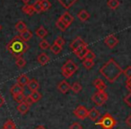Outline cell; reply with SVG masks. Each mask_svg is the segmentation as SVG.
<instances>
[{
  "mask_svg": "<svg viewBox=\"0 0 131 129\" xmlns=\"http://www.w3.org/2000/svg\"><path fill=\"white\" fill-rule=\"evenodd\" d=\"M100 74L108 82L113 84L123 74V70L113 58H111L100 68Z\"/></svg>",
  "mask_w": 131,
  "mask_h": 129,
  "instance_id": "obj_1",
  "label": "cell"
},
{
  "mask_svg": "<svg viewBox=\"0 0 131 129\" xmlns=\"http://www.w3.org/2000/svg\"><path fill=\"white\" fill-rule=\"evenodd\" d=\"M6 49L15 58L21 57L29 49V45L18 36H15L6 45Z\"/></svg>",
  "mask_w": 131,
  "mask_h": 129,
  "instance_id": "obj_2",
  "label": "cell"
},
{
  "mask_svg": "<svg viewBox=\"0 0 131 129\" xmlns=\"http://www.w3.org/2000/svg\"><path fill=\"white\" fill-rule=\"evenodd\" d=\"M77 70H78V66H77L75 62L72 61L71 59L68 60L61 67L62 75H64L65 78H70V77H72Z\"/></svg>",
  "mask_w": 131,
  "mask_h": 129,
  "instance_id": "obj_3",
  "label": "cell"
},
{
  "mask_svg": "<svg viewBox=\"0 0 131 129\" xmlns=\"http://www.w3.org/2000/svg\"><path fill=\"white\" fill-rule=\"evenodd\" d=\"M96 125L102 126V129H112L116 126L117 121L110 113H106L98 122H96Z\"/></svg>",
  "mask_w": 131,
  "mask_h": 129,
  "instance_id": "obj_4",
  "label": "cell"
},
{
  "mask_svg": "<svg viewBox=\"0 0 131 129\" xmlns=\"http://www.w3.org/2000/svg\"><path fill=\"white\" fill-rule=\"evenodd\" d=\"M107 100H108V94L105 92V91H97L92 96V100H93V102L96 106H99V107L104 105L105 102L107 101Z\"/></svg>",
  "mask_w": 131,
  "mask_h": 129,
  "instance_id": "obj_5",
  "label": "cell"
},
{
  "mask_svg": "<svg viewBox=\"0 0 131 129\" xmlns=\"http://www.w3.org/2000/svg\"><path fill=\"white\" fill-rule=\"evenodd\" d=\"M74 114L75 115L77 118L81 120H84L86 118H88V110L84 106H78L74 110Z\"/></svg>",
  "mask_w": 131,
  "mask_h": 129,
  "instance_id": "obj_6",
  "label": "cell"
},
{
  "mask_svg": "<svg viewBox=\"0 0 131 129\" xmlns=\"http://www.w3.org/2000/svg\"><path fill=\"white\" fill-rule=\"evenodd\" d=\"M104 43L106 44L108 48L110 49H113L115 48L118 43V40L116 38V36L113 34H111V35H108L105 39H104Z\"/></svg>",
  "mask_w": 131,
  "mask_h": 129,
  "instance_id": "obj_7",
  "label": "cell"
},
{
  "mask_svg": "<svg viewBox=\"0 0 131 129\" xmlns=\"http://www.w3.org/2000/svg\"><path fill=\"white\" fill-rule=\"evenodd\" d=\"M87 51H88V49H87V43H86V44H84V45L81 46V47L77 48V49H75L73 52L77 55V56L79 58V59L83 60L84 58L85 54L87 53Z\"/></svg>",
  "mask_w": 131,
  "mask_h": 129,
  "instance_id": "obj_8",
  "label": "cell"
},
{
  "mask_svg": "<svg viewBox=\"0 0 131 129\" xmlns=\"http://www.w3.org/2000/svg\"><path fill=\"white\" fill-rule=\"evenodd\" d=\"M70 88H71L70 84H68V83L67 82L66 80L61 81V82H60L59 84H58V90L61 93H63V94H66V93H68V91L70 90Z\"/></svg>",
  "mask_w": 131,
  "mask_h": 129,
  "instance_id": "obj_9",
  "label": "cell"
},
{
  "mask_svg": "<svg viewBox=\"0 0 131 129\" xmlns=\"http://www.w3.org/2000/svg\"><path fill=\"white\" fill-rule=\"evenodd\" d=\"M84 44H86V42L84 41L81 37H77V39H75V40L71 42V44H70V49L74 51L75 49H77V48L81 47V46L84 45Z\"/></svg>",
  "mask_w": 131,
  "mask_h": 129,
  "instance_id": "obj_10",
  "label": "cell"
},
{
  "mask_svg": "<svg viewBox=\"0 0 131 129\" xmlns=\"http://www.w3.org/2000/svg\"><path fill=\"white\" fill-rule=\"evenodd\" d=\"M59 18L61 19V20L63 21V22H65L68 27H69V26L72 24V22H74V17L72 16L68 12H65V13H64L63 15L59 17Z\"/></svg>",
  "mask_w": 131,
  "mask_h": 129,
  "instance_id": "obj_11",
  "label": "cell"
},
{
  "mask_svg": "<svg viewBox=\"0 0 131 129\" xmlns=\"http://www.w3.org/2000/svg\"><path fill=\"white\" fill-rule=\"evenodd\" d=\"M93 86H94V87L100 91H103L107 89V85L105 84V83H104L103 81L100 78L95 79V80L93 81Z\"/></svg>",
  "mask_w": 131,
  "mask_h": 129,
  "instance_id": "obj_12",
  "label": "cell"
},
{
  "mask_svg": "<svg viewBox=\"0 0 131 129\" xmlns=\"http://www.w3.org/2000/svg\"><path fill=\"white\" fill-rule=\"evenodd\" d=\"M101 116V113L96 108H93L88 111V118L92 120V121H96Z\"/></svg>",
  "mask_w": 131,
  "mask_h": 129,
  "instance_id": "obj_13",
  "label": "cell"
},
{
  "mask_svg": "<svg viewBox=\"0 0 131 129\" xmlns=\"http://www.w3.org/2000/svg\"><path fill=\"white\" fill-rule=\"evenodd\" d=\"M37 61H38L39 64L41 65V66H45V65H47V64L50 61V57H49L46 53H41V54H40L37 56Z\"/></svg>",
  "mask_w": 131,
  "mask_h": 129,
  "instance_id": "obj_14",
  "label": "cell"
},
{
  "mask_svg": "<svg viewBox=\"0 0 131 129\" xmlns=\"http://www.w3.org/2000/svg\"><path fill=\"white\" fill-rule=\"evenodd\" d=\"M27 86H28V89L31 91H38L39 88H40V84H39L38 81L35 80V79H31V80L29 81Z\"/></svg>",
  "mask_w": 131,
  "mask_h": 129,
  "instance_id": "obj_15",
  "label": "cell"
},
{
  "mask_svg": "<svg viewBox=\"0 0 131 129\" xmlns=\"http://www.w3.org/2000/svg\"><path fill=\"white\" fill-rule=\"evenodd\" d=\"M19 37H20L24 41L27 42L32 38V32H31V31H29L28 29H26L25 31H24L23 32H21L20 34H19Z\"/></svg>",
  "mask_w": 131,
  "mask_h": 129,
  "instance_id": "obj_16",
  "label": "cell"
},
{
  "mask_svg": "<svg viewBox=\"0 0 131 129\" xmlns=\"http://www.w3.org/2000/svg\"><path fill=\"white\" fill-rule=\"evenodd\" d=\"M24 88L23 86L19 85L18 84H14L11 87V89H10V92L13 94V96L18 94V93H24Z\"/></svg>",
  "mask_w": 131,
  "mask_h": 129,
  "instance_id": "obj_17",
  "label": "cell"
},
{
  "mask_svg": "<svg viewBox=\"0 0 131 129\" xmlns=\"http://www.w3.org/2000/svg\"><path fill=\"white\" fill-rule=\"evenodd\" d=\"M16 109H17V110H18V112L20 113V114L25 115L26 113L29 111L30 106L28 105V104H26L25 102H22V103L18 104V106H17Z\"/></svg>",
  "mask_w": 131,
  "mask_h": 129,
  "instance_id": "obj_18",
  "label": "cell"
},
{
  "mask_svg": "<svg viewBox=\"0 0 131 129\" xmlns=\"http://www.w3.org/2000/svg\"><path fill=\"white\" fill-rule=\"evenodd\" d=\"M29 81H30L29 77L26 75H24V74H23V75H21L20 76H18V78H17V84H18L19 85L24 87V86H26L28 84Z\"/></svg>",
  "mask_w": 131,
  "mask_h": 129,
  "instance_id": "obj_19",
  "label": "cell"
},
{
  "mask_svg": "<svg viewBox=\"0 0 131 129\" xmlns=\"http://www.w3.org/2000/svg\"><path fill=\"white\" fill-rule=\"evenodd\" d=\"M35 33H36V36L38 37V38H40L43 40V39L48 35V31L44 28L43 25H40V27L36 30Z\"/></svg>",
  "mask_w": 131,
  "mask_h": 129,
  "instance_id": "obj_20",
  "label": "cell"
},
{
  "mask_svg": "<svg viewBox=\"0 0 131 129\" xmlns=\"http://www.w3.org/2000/svg\"><path fill=\"white\" fill-rule=\"evenodd\" d=\"M58 1L65 9H69L77 0H58Z\"/></svg>",
  "mask_w": 131,
  "mask_h": 129,
  "instance_id": "obj_21",
  "label": "cell"
},
{
  "mask_svg": "<svg viewBox=\"0 0 131 129\" xmlns=\"http://www.w3.org/2000/svg\"><path fill=\"white\" fill-rule=\"evenodd\" d=\"M77 17L81 22H86L88 19L90 18V15L86 10H81L78 14H77Z\"/></svg>",
  "mask_w": 131,
  "mask_h": 129,
  "instance_id": "obj_22",
  "label": "cell"
},
{
  "mask_svg": "<svg viewBox=\"0 0 131 129\" xmlns=\"http://www.w3.org/2000/svg\"><path fill=\"white\" fill-rule=\"evenodd\" d=\"M22 10H23V12H24V14L30 15V16L33 15V14L35 13L34 9H33L32 5H24V6H23Z\"/></svg>",
  "mask_w": 131,
  "mask_h": 129,
  "instance_id": "obj_23",
  "label": "cell"
},
{
  "mask_svg": "<svg viewBox=\"0 0 131 129\" xmlns=\"http://www.w3.org/2000/svg\"><path fill=\"white\" fill-rule=\"evenodd\" d=\"M26 29H27V26H26L25 22H23V21H18L17 24H15V30H16L19 33L23 32V31H25Z\"/></svg>",
  "mask_w": 131,
  "mask_h": 129,
  "instance_id": "obj_24",
  "label": "cell"
},
{
  "mask_svg": "<svg viewBox=\"0 0 131 129\" xmlns=\"http://www.w3.org/2000/svg\"><path fill=\"white\" fill-rule=\"evenodd\" d=\"M56 26H57V28H58V29L60 31H65L68 28V26L67 25V24H66L65 22H64L60 18H58V21L56 22Z\"/></svg>",
  "mask_w": 131,
  "mask_h": 129,
  "instance_id": "obj_25",
  "label": "cell"
},
{
  "mask_svg": "<svg viewBox=\"0 0 131 129\" xmlns=\"http://www.w3.org/2000/svg\"><path fill=\"white\" fill-rule=\"evenodd\" d=\"M107 6L110 9L115 10L119 6V1L118 0H108Z\"/></svg>",
  "mask_w": 131,
  "mask_h": 129,
  "instance_id": "obj_26",
  "label": "cell"
},
{
  "mask_svg": "<svg viewBox=\"0 0 131 129\" xmlns=\"http://www.w3.org/2000/svg\"><path fill=\"white\" fill-rule=\"evenodd\" d=\"M3 128L5 129H16V125H15V122L11 119H8L5 122L4 125H3Z\"/></svg>",
  "mask_w": 131,
  "mask_h": 129,
  "instance_id": "obj_27",
  "label": "cell"
},
{
  "mask_svg": "<svg viewBox=\"0 0 131 129\" xmlns=\"http://www.w3.org/2000/svg\"><path fill=\"white\" fill-rule=\"evenodd\" d=\"M70 90H72V91H73L74 93H79L81 91H82V85H81L78 82H75L71 85Z\"/></svg>",
  "mask_w": 131,
  "mask_h": 129,
  "instance_id": "obj_28",
  "label": "cell"
},
{
  "mask_svg": "<svg viewBox=\"0 0 131 129\" xmlns=\"http://www.w3.org/2000/svg\"><path fill=\"white\" fill-rule=\"evenodd\" d=\"M40 5H41L42 12L48 11L51 7V4L49 0H40Z\"/></svg>",
  "mask_w": 131,
  "mask_h": 129,
  "instance_id": "obj_29",
  "label": "cell"
},
{
  "mask_svg": "<svg viewBox=\"0 0 131 129\" xmlns=\"http://www.w3.org/2000/svg\"><path fill=\"white\" fill-rule=\"evenodd\" d=\"M15 65H16V66L18 68H20V69H22V68H24V66H25L26 65V61L25 59H24V57H18L16 58V61H15Z\"/></svg>",
  "mask_w": 131,
  "mask_h": 129,
  "instance_id": "obj_30",
  "label": "cell"
},
{
  "mask_svg": "<svg viewBox=\"0 0 131 129\" xmlns=\"http://www.w3.org/2000/svg\"><path fill=\"white\" fill-rule=\"evenodd\" d=\"M25 97L26 96L24 93H18V94H16V95H14V100H15V102L20 104V103H22V102H24Z\"/></svg>",
  "mask_w": 131,
  "mask_h": 129,
  "instance_id": "obj_31",
  "label": "cell"
},
{
  "mask_svg": "<svg viewBox=\"0 0 131 129\" xmlns=\"http://www.w3.org/2000/svg\"><path fill=\"white\" fill-rule=\"evenodd\" d=\"M49 49H50L51 52H52L53 54H55V55L59 54V53L62 51V47H59V46H58L57 44H55V43H53V45H51L50 47H49Z\"/></svg>",
  "mask_w": 131,
  "mask_h": 129,
  "instance_id": "obj_32",
  "label": "cell"
},
{
  "mask_svg": "<svg viewBox=\"0 0 131 129\" xmlns=\"http://www.w3.org/2000/svg\"><path fill=\"white\" fill-rule=\"evenodd\" d=\"M30 96L31 97V99H32L33 102H38L39 100L41 99V94H40V92H39L38 91H31V93L30 94Z\"/></svg>",
  "mask_w": 131,
  "mask_h": 129,
  "instance_id": "obj_33",
  "label": "cell"
},
{
  "mask_svg": "<svg viewBox=\"0 0 131 129\" xmlns=\"http://www.w3.org/2000/svg\"><path fill=\"white\" fill-rule=\"evenodd\" d=\"M83 66H84L86 69H91V68H93V66H94V61H93V60L84 59V61H83Z\"/></svg>",
  "mask_w": 131,
  "mask_h": 129,
  "instance_id": "obj_34",
  "label": "cell"
},
{
  "mask_svg": "<svg viewBox=\"0 0 131 129\" xmlns=\"http://www.w3.org/2000/svg\"><path fill=\"white\" fill-rule=\"evenodd\" d=\"M33 9H34L35 13H41L42 12V8H41V5H40V0H37L36 2L32 5Z\"/></svg>",
  "mask_w": 131,
  "mask_h": 129,
  "instance_id": "obj_35",
  "label": "cell"
},
{
  "mask_svg": "<svg viewBox=\"0 0 131 129\" xmlns=\"http://www.w3.org/2000/svg\"><path fill=\"white\" fill-rule=\"evenodd\" d=\"M39 46H40V48L41 49H43V50H45V49H48L50 46H49V43L48 42V40H41L40 42V44H39Z\"/></svg>",
  "mask_w": 131,
  "mask_h": 129,
  "instance_id": "obj_36",
  "label": "cell"
},
{
  "mask_svg": "<svg viewBox=\"0 0 131 129\" xmlns=\"http://www.w3.org/2000/svg\"><path fill=\"white\" fill-rule=\"evenodd\" d=\"M95 58V54L93 52L92 50H90V49H88L87 53L85 54V56H84V59H87V60H94Z\"/></svg>",
  "mask_w": 131,
  "mask_h": 129,
  "instance_id": "obj_37",
  "label": "cell"
},
{
  "mask_svg": "<svg viewBox=\"0 0 131 129\" xmlns=\"http://www.w3.org/2000/svg\"><path fill=\"white\" fill-rule=\"evenodd\" d=\"M55 44H57L58 46H59V47H62L63 48V46L66 44V41H65V40H64L62 37H58V38L55 40V42H54Z\"/></svg>",
  "mask_w": 131,
  "mask_h": 129,
  "instance_id": "obj_38",
  "label": "cell"
},
{
  "mask_svg": "<svg viewBox=\"0 0 131 129\" xmlns=\"http://www.w3.org/2000/svg\"><path fill=\"white\" fill-rule=\"evenodd\" d=\"M123 74L125 75V76L127 78H131V66H127L125 70L123 71Z\"/></svg>",
  "mask_w": 131,
  "mask_h": 129,
  "instance_id": "obj_39",
  "label": "cell"
},
{
  "mask_svg": "<svg viewBox=\"0 0 131 129\" xmlns=\"http://www.w3.org/2000/svg\"><path fill=\"white\" fill-rule=\"evenodd\" d=\"M124 102L127 103V105L131 108V92L124 98Z\"/></svg>",
  "mask_w": 131,
  "mask_h": 129,
  "instance_id": "obj_40",
  "label": "cell"
},
{
  "mask_svg": "<svg viewBox=\"0 0 131 129\" xmlns=\"http://www.w3.org/2000/svg\"><path fill=\"white\" fill-rule=\"evenodd\" d=\"M69 129H83V126L79 123H77V122H75V123H73L71 125H70Z\"/></svg>",
  "mask_w": 131,
  "mask_h": 129,
  "instance_id": "obj_41",
  "label": "cell"
},
{
  "mask_svg": "<svg viewBox=\"0 0 131 129\" xmlns=\"http://www.w3.org/2000/svg\"><path fill=\"white\" fill-rule=\"evenodd\" d=\"M24 102H25L26 104H28L29 106H31L34 102H33L32 99H31V97L30 96V95H28V96L25 97V100H24Z\"/></svg>",
  "mask_w": 131,
  "mask_h": 129,
  "instance_id": "obj_42",
  "label": "cell"
},
{
  "mask_svg": "<svg viewBox=\"0 0 131 129\" xmlns=\"http://www.w3.org/2000/svg\"><path fill=\"white\" fill-rule=\"evenodd\" d=\"M126 87L129 91V92H131V78H127V82H126Z\"/></svg>",
  "mask_w": 131,
  "mask_h": 129,
  "instance_id": "obj_43",
  "label": "cell"
},
{
  "mask_svg": "<svg viewBox=\"0 0 131 129\" xmlns=\"http://www.w3.org/2000/svg\"><path fill=\"white\" fill-rule=\"evenodd\" d=\"M5 103H6V100H5V98L3 97L2 94H0V108L3 107L5 105Z\"/></svg>",
  "mask_w": 131,
  "mask_h": 129,
  "instance_id": "obj_44",
  "label": "cell"
},
{
  "mask_svg": "<svg viewBox=\"0 0 131 129\" xmlns=\"http://www.w3.org/2000/svg\"><path fill=\"white\" fill-rule=\"evenodd\" d=\"M126 124L131 128V114L129 115V116L127 118V119H126Z\"/></svg>",
  "mask_w": 131,
  "mask_h": 129,
  "instance_id": "obj_45",
  "label": "cell"
},
{
  "mask_svg": "<svg viewBox=\"0 0 131 129\" xmlns=\"http://www.w3.org/2000/svg\"><path fill=\"white\" fill-rule=\"evenodd\" d=\"M35 129H46V127L44 125H38Z\"/></svg>",
  "mask_w": 131,
  "mask_h": 129,
  "instance_id": "obj_46",
  "label": "cell"
},
{
  "mask_svg": "<svg viewBox=\"0 0 131 129\" xmlns=\"http://www.w3.org/2000/svg\"><path fill=\"white\" fill-rule=\"evenodd\" d=\"M22 1H23V2H24L25 5H28V3H29L30 1H31V0H22Z\"/></svg>",
  "mask_w": 131,
  "mask_h": 129,
  "instance_id": "obj_47",
  "label": "cell"
},
{
  "mask_svg": "<svg viewBox=\"0 0 131 129\" xmlns=\"http://www.w3.org/2000/svg\"><path fill=\"white\" fill-rule=\"evenodd\" d=\"M1 30H2V25L0 24V31H1Z\"/></svg>",
  "mask_w": 131,
  "mask_h": 129,
  "instance_id": "obj_48",
  "label": "cell"
},
{
  "mask_svg": "<svg viewBox=\"0 0 131 129\" xmlns=\"http://www.w3.org/2000/svg\"><path fill=\"white\" fill-rule=\"evenodd\" d=\"M2 129H5V128H3V127H2ZM16 129H17V128H16Z\"/></svg>",
  "mask_w": 131,
  "mask_h": 129,
  "instance_id": "obj_49",
  "label": "cell"
}]
</instances>
